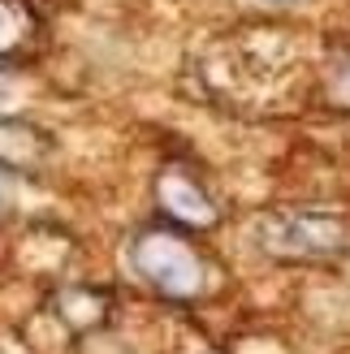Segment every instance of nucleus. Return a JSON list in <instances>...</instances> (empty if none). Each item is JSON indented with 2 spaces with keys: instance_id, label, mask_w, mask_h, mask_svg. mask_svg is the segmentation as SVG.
<instances>
[{
  "instance_id": "f03ea898",
  "label": "nucleus",
  "mask_w": 350,
  "mask_h": 354,
  "mask_svg": "<svg viewBox=\"0 0 350 354\" xmlns=\"http://www.w3.org/2000/svg\"><path fill=\"white\" fill-rule=\"evenodd\" d=\"M259 238L264 246H273V251L282 255H346L350 251V225L338 221V216H311V212H303V216H273L259 225Z\"/></svg>"
},
{
  "instance_id": "f257e3e1",
  "label": "nucleus",
  "mask_w": 350,
  "mask_h": 354,
  "mask_svg": "<svg viewBox=\"0 0 350 354\" xmlns=\"http://www.w3.org/2000/svg\"><path fill=\"white\" fill-rule=\"evenodd\" d=\"M134 268L143 272L160 294H173V298L199 294V286H203V259H199V251H190L186 238L173 234V229H165V225L138 234V242H134Z\"/></svg>"
},
{
  "instance_id": "7ed1b4c3",
  "label": "nucleus",
  "mask_w": 350,
  "mask_h": 354,
  "mask_svg": "<svg viewBox=\"0 0 350 354\" xmlns=\"http://www.w3.org/2000/svg\"><path fill=\"white\" fill-rule=\"evenodd\" d=\"M9 212H13V173H9V165H0V221Z\"/></svg>"
}]
</instances>
